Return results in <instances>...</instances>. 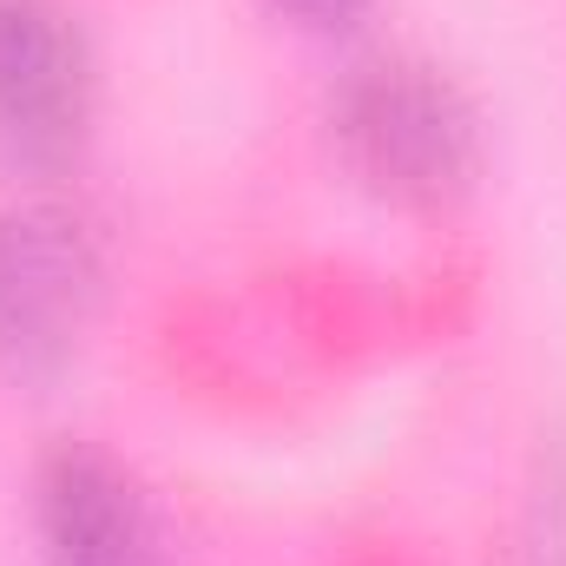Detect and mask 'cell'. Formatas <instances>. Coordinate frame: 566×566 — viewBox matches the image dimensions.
<instances>
[{"mask_svg": "<svg viewBox=\"0 0 566 566\" xmlns=\"http://www.w3.org/2000/svg\"><path fill=\"white\" fill-rule=\"evenodd\" d=\"M323 126L343 171L402 211H448L468 198L488 151L474 93L422 46L356 53L323 99Z\"/></svg>", "mask_w": 566, "mask_h": 566, "instance_id": "cell-1", "label": "cell"}, {"mask_svg": "<svg viewBox=\"0 0 566 566\" xmlns=\"http://www.w3.org/2000/svg\"><path fill=\"white\" fill-rule=\"evenodd\" d=\"M106 303V224L60 178L0 198V376L53 382L86 349Z\"/></svg>", "mask_w": 566, "mask_h": 566, "instance_id": "cell-2", "label": "cell"}, {"mask_svg": "<svg viewBox=\"0 0 566 566\" xmlns=\"http://www.w3.org/2000/svg\"><path fill=\"white\" fill-rule=\"evenodd\" d=\"M99 60L66 0H0V151L53 178L93 133Z\"/></svg>", "mask_w": 566, "mask_h": 566, "instance_id": "cell-3", "label": "cell"}, {"mask_svg": "<svg viewBox=\"0 0 566 566\" xmlns=\"http://www.w3.org/2000/svg\"><path fill=\"white\" fill-rule=\"evenodd\" d=\"M33 541L46 566H158V514L113 448L60 434L33 461Z\"/></svg>", "mask_w": 566, "mask_h": 566, "instance_id": "cell-4", "label": "cell"}, {"mask_svg": "<svg viewBox=\"0 0 566 566\" xmlns=\"http://www.w3.org/2000/svg\"><path fill=\"white\" fill-rule=\"evenodd\" d=\"M527 566H566V448L541 461V488L527 501Z\"/></svg>", "mask_w": 566, "mask_h": 566, "instance_id": "cell-5", "label": "cell"}, {"mask_svg": "<svg viewBox=\"0 0 566 566\" xmlns=\"http://www.w3.org/2000/svg\"><path fill=\"white\" fill-rule=\"evenodd\" d=\"M277 13H290V20H303V27H349V20H363L376 0H271Z\"/></svg>", "mask_w": 566, "mask_h": 566, "instance_id": "cell-6", "label": "cell"}]
</instances>
